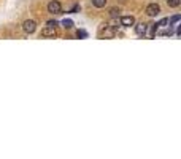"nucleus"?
<instances>
[{"mask_svg": "<svg viewBox=\"0 0 181 159\" xmlns=\"http://www.w3.org/2000/svg\"><path fill=\"white\" fill-rule=\"evenodd\" d=\"M62 25H64L65 29H72V27H73V21H72V19H64V21H62Z\"/></svg>", "mask_w": 181, "mask_h": 159, "instance_id": "9b49d317", "label": "nucleus"}, {"mask_svg": "<svg viewBox=\"0 0 181 159\" xmlns=\"http://www.w3.org/2000/svg\"><path fill=\"white\" fill-rule=\"evenodd\" d=\"M22 29H24V32H25V34H34V32L37 30V22H35V21H32V19L24 21Z\"/></svg>", "mask_w": 181, "mask_h": 159, "instance_id": "f03ea898", "label": "nucleus"}, {"mask_svg": "<svg viewBox=\"0 0 181 159\" xmlns=\"http://www.w3.org/2000/svg\"><path fill=\"white\" fill-rule=\"evenodd\" d=\"M146 25H148V24H145V22H138V24L135 25V34H137L138 37H145V34H146Z\"/></svg>", "mask_w": 181, "mask_h": 159, "instance_id": "39448f33", "label": "nucleus"}, {"mask_svg": "<svg viewBox=\"0 0 181 159\" xmlns=\"http://www.w3.org/2000/svg\"><path fill=\"white\" fill-rule=\"evenodd\" d=\"M121 24L124 25V27H130V25L135 24V18L134 16H122L121 18Z\"/></svg>", "mask_w": 181, "mask_h": 159, "instance_id": "423d86ee", "label": "nucleus"}, {"mask_svg": "<svg viewBox=\"0 0 181 159\" xmlns=\"http://www.w3.org/2000/svg\"><path fill=\"white\" fill-rule=\"evenodd\" d=\"M172 34H173V30H172L170 27H168V29H165L164 32H161V35H164V37H167V35H172Z\"/></svg>", "mask_w": 181, "mask_h": 159, "instance_id": "2eb2a0df", "label": "nucleus"}, {"mask_svg": "<svg viewBox=\"0 0 181 159\" xmlns=\"http://www.w3.org/2000/svg\"><path fill=\"white\" fill-rule=\"evenodd\" d=\"M57 32H56V27H46L41 30V37H56Z\"/></svg>", "mask_w": 181, "mask_h": 159, "instance_id": "0eeeda50", "label": "nucleus"}, {"mask_svg": "<svg viewBox=\"0 0 181 159\" xmlns=\"http://www.w3.org/2000/svg\"><path fill=\"white\" fill-rule=\"evenodd\" d=\"M76 35H78L80 38H86V37H88V34H86L84 30H78V34H76Z\"/></svg>", "mask_w": 181, "mask_h": 159, "instance_id": "dca6fc26", "label": "nucleus"}, {"mask_svg": "<svg viewBox=\"0 0 181 159\" xmlns=\"http://www.w3.org/2000/svg\"><path fill=\"white\" fill-rule=\"evenodd\" d=\"M168 24V18H164V19H161L159 22H157V25H161V27H165V25ZM170 25V24H168Z\"/></svg>", "mask_w": 181, "mask_h": 159, "instance_id": "4468645a", "label": "nucleus"}, {"mask_svg": "<svg viewBox=\"0 0 181 159\" xmlns=\"http://www.w3.org/2000/svg\"><path fill=\"white\" fill-rule=\"evenodd\" d=\"M92 5L95 8H103V7L107 5V0H92Z\"/></svg>", "mask_w": 181, "mask_h": 159, "instance_id": "1a4fd4ad", "label": "nucleus"}, {"mask_svg": "<svg viewBox=\"0 0 181 159\" xmlns=\"http://www.w3.org/2000/svg\"><path fill=\"white\" fill-rule=\"evenodd\" d=\"M48 11L51 14H59L62 11V5L57 2V0H51V2L48 3Z\"/></svg>", "mask_w": 181, "mask_h": 159, "instance_id": "f257e3e1", "label": "nucleus"}, {"mask_svg": "<svg viewBox=\"0 0 181 159\" xmlns=\"http://www.w3.org/2000/svg\"><path fill=\"white\" fill-rule=\"evenodd\" d=\"M179 19H181V16H179V14H175L172 19H168V24H176Z\"/></svg>", "mask_w": 181, "mask_h": 159, "instance_id": "ddd939ff", "label": "nucleus"}, {"mask_svg": "<svg viewBox=\"0 0 181 159\" xmlns=\"http://www.w3.org/2000/svg\"><path fill=\"white\" fill-rule=\"evenodd\" d=\"M157 27H159L157 24H149V25H146V34H145V35H148V38H154V37H156V32H157Z\"/></svg>", "mask_w": 181, "mask_h": 159, "instance_id": "20e7f679", "label": "nucleus"}, {"mask_svg": "<svg viewBox=\"0 0 181 159\" xmlns=\"http://www.w3.org/2000/svg\"><path fill=\"white\" fill-rule=\"evenodd\" d=\"M46 25H48V27H56L57 22H56V21H48V22H46Z\"/></svg>", "mask_w": 181, "mask_h": 159, "instance_id": "f3484780", "label": "nucleus"}, {"mask_svg": "<svg viewBox=\"0 0 181 159\" xmlns=\"http://www.w3.org/2000/svg\"><path fill=\"white\" fill-rule=\"evenodd\" d=\"M159 13H161V7H159L157 3H149V5L146 7V14H148L149 18L157 16Z\"/></svg>", "mask_w": 181, "mask_h": 159, "instance_id": "7ed1b4c3", "label": "nucleus"}, {"mask_svg": "<svg viewBox=\"0 0 181 159\" xmlns=\"http://www.w3.org/2000/svg\"><path fill=\"white\" fill-rule=\"evenodd\" d=\"M76 11H80V5H75V7L72 8V13H76Z\"/></svg>", "mask_w": 181, "mask_h": 159, "instance_id": "a211bd4d", "label": "nucleus"}, {"mask_svg": "<svg viewBox=\"0 0 181 159\" xmlns=\"http://www.w3.org/2000/svg\"><path fill=\"white\" fill-rule=\"evenodd\" d=\"M119 13H121V11H119V8H116V7L110 10V16H111V18H118V16H119Z\"/></svg>", "mask_w": 181, "mask_h": 159, "instance_id": "f8f14e48", "label": "nucleus"}, {"mask_svg": "<svg viewBox=\"0 0 181 159\" xmlns=\"http://www.w3.org/2000/svg\"><path fill=\"white\" fill-rule=\"evenodd\" d=\"M179 3H181V0H167V5H168V7H172V8L179 7Z\"/></svg>", "mask_w": 181, "mask_h": 159, "instance_id": "9d476101", "label": "nucleus"}, {"mask_svg": "<svg viewBox=\"0 0 181 159\" xmlns=\"http://www.w3.org/2000/svg\"><path fill=\"white\" fill-rule=\"evenodd\" d=\"M114 34H116V29H113V27H107L105 30H103L102 37H105V38H113Z\"/></svg>", "mask_w": 181, "mask_h": 159, "instance_id": "6e6552de", "label": "nucleus"}]
</instances>
